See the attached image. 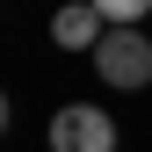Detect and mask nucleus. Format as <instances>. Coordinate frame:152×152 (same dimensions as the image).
<instances>
[{"mask_svg":"<svg viewBox=\"0 0 152 152\" xmlns=\"http://www.w3.org/2000/svg\"><path fill=\"white\" fill-rule=\"evenodd\" d=\"M102 7H94V0H72V7H58V15H51V44H58V51H87V58H94V44H102Z\"/></svg>","mask_w":152,"mask_h":152,"instance_id":"obj_3","label":"nucleus"},{"mask_svg":"<svg viewBox=\"0 0 152 152\" xmlns=\"http://www.w3.org/2000/svg\"><path fill=\"white\" fill-rule=\"evenodd\" d=\"M94 72H102V87H123V94L152 87V36L145 29H109L94 44Z\"/></svg>","mask_w":152,"mask_h":152,"instance_id":"obj_1","label":"nucleus"},{"mask_svg":"<svg viewBox=\"0 0 152 152\" xmlns=\"http://www.w3.org/2000/svg\"><path fill=\"white\" fill-rule=\"evenodd\" d=\"M51 152H116V116H102L94 102H65L51 116Z\"/></svg>","mask_w":152,"mask_h":152,"instance_id":"obj_2","label":"nucleus"},{"mask_svg":"<svg viewBox=\"0 0 152 152\" xmlns=\"http://www.w3.org/2000/svg\"><path fill=\"white\" fill-rule=\"evenodd\" d=\"M94 7H102V22H109V29H138L145 15H152V0H94Z\"/></svg>","mask_w":152,"mask_h":152,"instance_id":"obj_4","label":"nucleus"}]
</instances>
